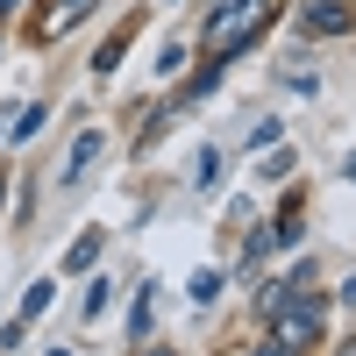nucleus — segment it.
I'll list each match as a JSON object with an SVG mask.
<instances>
[{
    "instance_id": "nucleus-1",
    "label": "nucleus",
    "mask_w": 356,
    "mask_h": 356,
    "mask_svg": "<svg viewBox=\"0 0 356 356\" xmlns=\"http://www.w3.org/2000/svg\"><path fill=\"white\" fill-rule=\"evenodd\" d=\"M271 15H278V0H221V8L207 15V50H214V65H228L250 36H264Z\"/></svg>"
},
{
    "instance_id": "nucleus-2",
    "label": "nucleus",
    "mask_w": 356,
    "mask_h": 356,
    "mask_svg": "<svg viewBox=\"0 0 356 356\" xmlns=\"http://www.w3.org/2000/svg\"><path fill=\"white\" fill-rule=\"evenodd\" d=\"M93 8H100V0H43V8L29 15V36H36V43H57V36H72Z\"/></svg>"
},
{
    "instance_id": "nucleus-3",
    "label": "nucleus",
    "mask_w": 356,
    "mask_h": 356,
    "mask_svg": "<svg viewBox=\"0 0 356 356\" xmlns=\"http://www.w3.org/2000/svg\"><path fill=\"white\" fill-rule=\"evenodd\" d=\"M50 300H57V285H50V278H36V285H29V292H22V314H15V328H8V335H0V342H22V335H29V328H36V321H43V314H50Z\"/></svg>"
},
{
    "instance_id": "nucleus-4",
    "label": "nucleus",
    "mask_w": 356,
    "mask_h": 356,
    "mask_svg": "<svg viewBox=\"0 0 356 356\" xmlns=\"http://www.w3.org/2000/svg\"><path fill=\"white\" fill-rule=\"evenodd\" d=\"M300 29L307 36H342V29H356V15L342 8V0H314V8L300 15Z\"/></svg>"
},
{
    "instance_id": "nucleus-5",
    "label": "nucleus",
    "mask_w": 356,
    "mask_h": 356,
    "mask_svg": "<svg viewBox=\"0 0 356 356\" xmlns=\"http://www.w3.org/2000/svg\"><path fill=\"white\" fill-rule=\"evenodd\" d=\"M93 164H100V129H86V136L72 143V157H65V186H79Z\"/></svg>"
},
{
    "instance_id": "nucleus-6",
    "label": "nucleus",
    "mask_w": 356,
    "mask_h": 356,
    "mask_svg": "<svg viewBox=\"0 0 356 356\" xmlns=\"http://www.w3.org/2000/svg\"><path fill=\"white\" fill-rule=\"evenodd\" d=\"M221 285H228V271H214V264H207V271H193V307H207V300H221Z\"/></svg>"
},
{
    "instance_id": "nucleus-7",
    "label": "nucleus",
    "mask_w": 356,
    "mask_h": 356,
    "mask_svg": "<svg viewBox=\"0 0 356 356\" xmlns=\"http://www.w3.org/2000/svg\"><path fill=\"white\" fill-rule=\"evenodd\" d=\"M193 186H200V193L221 186V150H200V157H193Z\"/></svg>"
},
{
    "instance_id": "nucleus-8",
    "label": "nucleus",
    "mask_w": 356,
    "mask_h": 356,
    "mask_svg": "<svg viewBox=\"0 0 356 356\" xmlns=\"http://www.w3.org/2000/svg\"><path fill=\"white\" fill-rule=\"evenodd\" d=\"M292 164H300V157H292L285 143H271V157L257 164V178H271V186H278V178H292Z\"/></svg>"
},
{
    "instance_id": "nucleus-9",
    "label": "nucleus",
    "mask_w": 356,
    "mask_h": 356,
    "mask_svg": "<svg viewBox=\"0 0 356 356\" xmlns=\"http://www.w3.org/2000/svg\"><path fill=\"white\" fill-rule=\"evenodd\" d=\"M93 257H100V228H93V235H79V243L65 250V271H86Z\"/></svg>"
},
{
    "instance_id": "nucleus-10",
    "label": "nucleus",
    "mask_w": 356,
    "mask_h": 356,
    "mask_svg": "<svg viewBox=\"0 0 356 356\" xmlns=\"http://www.w3.org/2000/svg\"><path fill=\"white\" fill-rule=\"evenodd\" d=\"M150 314H157V292L143 285V292H136V314H129V328H136V335H150Z\"/></svg>"
},
{
    "instance_id": "nucleus-11",
    "label": "nucleus",
    "mask_w": 356,
    "mask_h": 356,
    "mask_svg": "<svg viewBox=\"0 0 356 356\" xmlns=\"http://www.w3.org/2000/svg\"><path fill=\"white\" fill-rule=\"evenodd\" d=\"M43 122H50V107H29V114H15V129H8V136H15V143H29Z\"/></svg>"
},
{
    "instance_id": "nucleus-12",
    "label": "nucleus",
    "mask_w": 356,
    "mask_h": 356,
    "mask_svg": "<svg viewBox=\"0 0 356 356\" xmlns=\"http://www.w3.org/2000/svg\"><path fill=\"white\" fill-rule=\"evenodd\" d=\"M100 307H107V278H93V285H86V300H79V314H86V321H93Z\"/></svg>"
},
{
    "instance_id": "nucleus-13",
    "label": "nucleus",
    "mask_w": 356,
    "mask_h": 356,
    "mask_svg": "<svg viewBox=\"0 0 356 356\" xmlns=\"http://www.w3.org/2000/svg\"><path fill=\"white\" fill-rule=\"evenodd\" d=\"M228 356H257V349H228Z\"/></svg>"
},
{
    "instance_id": "nucleus-14",
    "label": "nucleus",
    "mask_w": 356,
    "mask_h": 356,
    "mask_svg": "<svg viewBox=\"0 0 356 356\" xmlns=\"http://www.w3.org/2000/svg\"><path fill=\"white\" fill-rule=\"evenodd\" d=\"M349 186H356V157H349Z\"/></svg>"
},
{
    "instance_id": "nucleus-15",
    "label": "nucleus",
    "mask_w": 356,
    "mask_h": 356,
    "mask_svg": "<svg viewBox=\"0 0 356 356\" xmlns=\"http://www.w3.org/2000/svg\"><path fill=\"white\" fill-rule=\"evenodd\" d=\"M342 356H356V342H342Z\"/></svg>"
},
{
    "instance_id": "nucleus-16",
    "label": "nucleus",
    "mask_w": 356,
    "mask_h": 356,
    "mask_svg": "<svg viewBox=\"0 0 356 356\" xmlns=\"http://www.w3.org/2000/svg\"><path fill=\"white\" fill-rule=\"evenodd\" d=\"M8 8H15V0H0V15H8Z\"/></svg>"
},
{
    "instance_id": "nucleus-17",
    "label": "nucleus",
    "mask_w": 356,
    "mask_h": 356,
    "mask_svg": "<svg viewBox=\"0 0 356 356\" xmlns=\"http://www.w3.org/2000/svg\"><path fill=\"white\" fill-rule=\"evenodd\" d=\"M150 356H171V349H150Z\"/></svg>"
},
{
    "instance_id": "nucleus-18",
    "label": "nucleus",
    "mask_w": 356,
    "mask_h": 356,
    "mask_svg": "<svg viewBox=\"0 0 356 356\" xmlns=\"http://www.w3.org/2000/svg\"><path fill=\"white\" fill-rule=\"evenodd\" d=\"M0 136H8V129H0Z\"/></svg>"
},
{
    "instance_id": "nucleus-19",
    "label": "nucleus",
    "mask_w": 356,
    "mask_h": 356,
    "mask_svg": "<svg viewBox=\"0 0 356 356\" xmlns=\"http://www.w3.org/2000/svg\"><path fill=\"white\" fill-rule=\"evenodd\" d=\"M57 356H65V349H57Z\"/></svg>"
}]
</instances>
